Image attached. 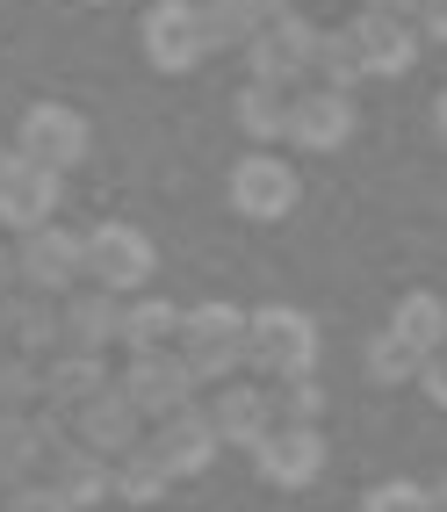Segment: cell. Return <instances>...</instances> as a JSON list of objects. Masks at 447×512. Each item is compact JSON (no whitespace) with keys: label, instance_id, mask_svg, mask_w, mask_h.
I'll return each mask as SVG.
<instances>
[{"label":"cell","instance_id":"cell-1","mask_svg":"<svg viewBox=\"0 0 447 512\" xmlns=\"http://www.w3.org/2000/svg\"><path fill=\"white\" fill-rule=\"evenodd\" d=\"M246 332L253 318H238L231 303H202L181 318V361L195 368V383H224V375L246 361Z\"/></svg>","mask_w":447,"mask_h":512},{"label":"cell","instance_id":"cell-2","mask_svg":"<svg viewBox=\"0 0 447 512\" xmlns=\"http://www.w3.org/2000/svg\"><path fill=\"white\" fill-rule=\"evenodd\" d=\"M210 51H217L210 8H195V0H159V8L145 15V58L159 65V73H195Z\"/></svg>","mask_w":447,"mask_h":512},{"label":"cell","instance_id":"cell-3","mask_svg":"<svg viewBox=\"0 0 447 512\" xmlns=\"http://www.w3.org/2000/svg\"><path fill=\"white\" fill-rule=\"evenodd\" d=\"M246 361L282 375V383H296V375L318 368V325L303 311H282V303H274V311H260L253 332H246Z\"/></svg>","mask_w":447,"mask_h":512},{"label":"cell","instance_id":"cell-4","mask_svg":"<svg viewBox=\"0 0 447 512\" xmlns=\"http://www.w3.org/2000/svg\"><path fill=\"white\" fill-rule=\"evenodd\" d=\"M246 51H253V80L289 94L296 80H311V65H318V29L296 22V15H282V22H267Z\"/></svg>","mask_w":447,"mask_h":512},{"label":"cell","instance_id":"cell-5","mask_svg":"<svg viewBox=\"0 0 447 512\" xmlns=\"http://www.w3.org/2000/svg\"><path fill=\"white\" fill-rule=\"evenodd\" d=\"M87 275L109 289V296L145 289V282H152V238L137 231V224H101V231H87Z\"/></svg>","mask_w":447,"mask_h":512},{"label":"cell","instance_id":"cell-6","mask_svg":"<svg viewBox=\"0 0 447 512\" xmlns=\"http://www.w3.org/2000/svg\"><path fill=\"white\" fill-rule=\"evenodd\" d=\"M51 210H58V174L51 166H37V159H0V224L8 231H44L51 224Z\"/></svg>","mask_w":447,"mask_h":512},{"label":"cell","instance_id":"cell-7","mask_svg":"<svg viewBox=\"0 0 447 512\" xmlns=\"http://www.w3.org/2000/svg\"><path fill=\"white\" fill-rule=\"evenodd\" d=\"M22 159L51 166V174L80 166V159H87V116L65 109V101H37V109L22 116Z\"/></svg>","mask_w":447,"mask_h":512},{"label":"cell","instance_id":"cell-8","mask_svg":"<svg viewBox=\"0 0 447 512\" xmlns=\"http://www.w3.org/2000/svg\"><path fill=\"white\" fill-rule=\"evenodd\" d=\"M354 138V94H339V87H303L289 101V145L303 152H339Z\"/></svg>","mask_w":447,"mask_h":512},{"label":"cell","instance_id":"cell-9","mask_svg":"<svg viewBox=\"0 0 447 512\" xmlns=\"http://www.w3.org/2000/svg\"><path fill=\"white\" fill-rule=\"evenodd\" d=\"M231 210H238V217H260V224L289 217V210H296V174H289L282 159H267V152L238 159V166H231Z\"/></svg>","mask_w":447,"mask_h":512},{"label":"cell","instance_id":"cell-10","mask_svg":"<svg viewBox=\"0 0 447 512\" xmlns=\"http://www.w3.org/2000/svg\"><path fill=\"white\" fill-rule=\"evenodd\" d=\"M347 29H354V44H361L368 80H397V73H411V58H419V29H411L404 15H375V8H361Z\"/></svg>","mask_w":447,"mask_h":512},{"label":"cell","instance_id":"cell-11","mask_svg":"<svg viewBox=\"0 0 447 512\" xmlns=\"http://www.w3.org/2000/svg\"><path fill=\"white\" fill-rule=\"evenodd\" d=\"M123 390H130V404L145 419H174L188 404V390H195V368L181 354H137V368L123 375Z\"/></svg>","mask_w":447,"mask_h":512},{"label":"cell","instance_id":"cell-12","mask_svg":"<svg viewBox=\"0 0 447 512\" xmlns=\"http://www.w3.org/2000/svg\"><path fill=\"white\" fill-rule=\"evenodd\" d=\"M253 462H260L267 484L296 491V484H311V476L325 469V440H318V426H274L260 448H253Z\"/></svg>","mask_w":447,"mask_h":512},{"label":"cell","instance_id":"cell-13","mask_svg":"<svg viewBox=\"0 0 447 512\" xmlns=\"http://www.w3.org/2000/svg\"><path fill=\"white\" fill-rule=\"evenodd\" d=\"M87 275V238H73V231H29L22 238V282L29 289H73Z\"/></svg>","mask_w":447,"mask_h":512},{"label":"cell","instance_id":"cell-14","mask_svg":"<svg viewBox=\"0 0 447 512\" xmlns=\"http://www.w3.org/2000/svg\"><path fill=\"white\" fill-rule=\"evenodd\" d=\"M166 476H195L202 462L217 455V426H210V412H174L159 433H152V448H145Z\"/></svg>","mask_w":447,"mask_h":512},{"label":"cell","instance_id":"cell-15","mask_svg":"<svg viewBox=\"0 0 447 512\" xmlns=\"http://www.w3.org/2000/svg\"><path fill=\"white\" fill-rule=\"evenodd\" d=\"M137 404H130V390L123 383H109L94 404H80V433H87V448L94 455H130V440H137Z\"/></svg>","mask_w":447,"mask_h":512},{"label":"cell","instance_id":"cell-16","mask_svg":"<svg viewBox=\"0 0 447 512\" xmlns=\"http://www.w3.org/2000/svg\"><path fill=\"white\" fill-rule=\"evenodd\" d=\"M109 339H123V303L109 289L65 303V347H73V354H101Z\"/></svg>","mask_w":447,"mask_h":512},{"label":"cell","instance_id":"cell-17","mask_svg":"<svg viewBox=\"0 0 447 512\" xmlns=\"http://www.w3.org/2000/svg\"><path fill=\"white\" fill-rule=\"evenodd\" d=\"M210 426H217V440H231V448H260V440L274 433V404H267L260 390H246V383H231V390L217 397Z\"/></svg>","mask_w":447,"mask_h":512},{"label":"cell","instance_id":"cell-18","mask_svg":"<svg viewBox=\"0 0 447 512\" xmlns=\"http://www.w3.org/2000/svg\"><path fill=\"white\" fill-rule=\"evenodd\" d=\"M390 332L404 339V347H419L426 361L447 347V303L440 296H404L397 303V318H390Z\"/></svg>","mask_w":447,"mask_h":512},{"label":"cell","instance_id":"cell-19","mask_svg":"<svg viewBox=\"0 0 447 512\" xmlns=\"http://www.w3.org/2000/svg\"><path fill=\"white\" fill-rule=\"evenodd\" d=\"M289 0H210V29L217 44H253L267 22H282Z\"/></svg>","mask_w":447,"mask_h":512},{"label":"cell","instance_id":"cell-20","mask_svg":"<svg viewBox=\"0 0 447 512\" xmlns=\"http://www.w3.org/2000/svg\"><path fill=\"white\" fill-rule=\"evenodd\" d=\"M44 390L58 404H94L101 390H109V368H101V354H65L44 368Z\"/></svg>","mask_w":447,"mask_h":512},{"label":"cell","instance_id":"cell-21","mask_svg":"<svg viewBox=\"0 0 447 512\" xmlns=\"http://www.w3.org/2000/svg\"><path fill=\"white\" fill-rule=\"evenodd\" d=\"M0 325H8L29 354H44L51 339H65V311H51L44 296H15V303H0Z\"/></svg>","mask_w":447,"mask_h":512},{"label":"cell","instance_id":"cell-22","mask_svg":"<svg viewBox=\"0 0 447 512\" xmlns=\"http://www.w3.org/2000/svg\"><path fill=\"white\" fill-rule=\"evenodd\" d=\"M318 87H339V94H354L368 80V65H361V44H354V29H332V37H318Z\"/></svg>","mask_w":447,"mask_h":512},{"label":"cell","instance_id":"cell-23","mask_svg":"<svg viewBox=\"0 0 447 512\" xmlns=\"http://www.w3.org/2000/svg\"><path fill=\"white\" fill-rule=\"evenodd\" d=\"M289 101L296 94H282V87H246V94H238V123H246V138H289Z\"/></svg>","mask_w":447,"mask_h":512},{"label":"cell","instance_id":"cell-24","mask_svg":"<svg viewBox=\"0 0 447 512\" xmlns=\"http://www.w3.org/2000/svg\"><path fill=\"white\" fill-rule=\"evenodd\" d=\"M123 339H130V354H166V339H181V311L174 303H130Z\"/></svg>","mask_w":447,"mask_h":512},{"label":"cell","instance_id":"cell-25","mask_svg":"<svg viewBox=\"0 0 447 512\" xmlns=\"http://www.w3.org/2000/svg\"><path fill=\"white\" fill-rule=\"evenodd\" d=\"M368 375H375V383H411V375H426V354L404 347L397 332H383V339L368 347Z\"/></svg>","mask_w":447,"mask_h":512},{"label":"cell","instance_id":"cell-26","mask_svg":"<svg viewBox=\"0 0 447 512\" xmlns=\"http://www.w3.org/2000/svg\"><path fill=\"white\" fill-rule=\"evenodd\" d=\"M318 412H325V390L311 383V375L282 383V397H274V426H318Z\"/></svg>","mask_w":447,"mask_h":512},{"label":"cell","instance_id":"cell-27","mask_svg":"<svg viewBox=\"0 0 447 512\" xmlns=\"http://www.w3.org/2000/svg\"><path fill=\"white\" fill-rule=\"evenodd\" d=\"M166 491V469L152 462V455H130L123 469H116V498H130V505H152Z\"/></svg>","mask_w":447,"mask_h":512},{"label":"cell","instance_id":"cell-28","mask_svg":"<svg viewBox=\"0 0 447 512\" xmlns=\"http://www.w3.org/2000/svg\"><path fill=\"white\" fill-rule=\"evenodd\" d=\"M361 512H433V498H426L419 484H375Z\"/></svg>","mask_w":447,"mask_h":512},{"label":"cell","instance_id":"cell-29","mask_svg":"<svg viewBox=\"0 0 447 512\" xmlns=\"http://www.w3.org/2000/svg\"><path fill=\"white\" fill-rule=\"evenodd\" d=\"M44 390V368L37 361H0V404H22Z\"/></svg>","mask_w":447,"mask_h":512},{"label":"cell","instance_id":"cell-30","mask_svg":"<svg viewBox=\"0 0 447 512\" xmlns=\"http://www.w3.org/2000/svg\"><path fill=\"white\" fill-rule=\"evenodd\" d=\"M8 512H73V505H65L58 491H44V484H29V491H22V498H15Z\"/></svg>","mask_w":447,"mask_h":512},{"label":"cell","instance_id":"cell-31","mask_svg":"<svg viewBox=\"0 0 447 512\" xmlns=\"http://www.w3.org/2000/svg\"><path fill=\"white\" fill-rule=\"evenodd\" d=\"M419 29H426L433 44H447V0H426V8H419Z\"/></svg>","mask_w":447,"mask_h":512},{"label":"cell","instance_id":"cell-32","mask_svg":"<svg viewBox=\"0 0 447 512\" xmlns=\"http://www.w3.org/2000/svg\"><path fill=\"white\" fill-rule=\"evenodd\" d=\"M419 383H426V390H433V397L447 404V347H440V354L426 361V375H419Z\"/></svg>","mask_w":447,"mask_h":512},{"label":"cell","instance_id":"cell-33","mask_svg":"<svg viewBox=\"0 0 447 512\" xmlns=\"http://www.w3.org/2000/svg\"><path fill=\"white\" fill-rule=\"evenodd\" d=\"M368 8H375V15H419L426 0H368Z\"/></svg>","mask_w":447,"mask_h":512},{"label":"cell","instance_id":"cell-34","mask_svg":"<svg viewBox=\"0 0 447 512\" xmlns=\"http://www.w3.org/2000/svg\"><path fill=\"white\" fill-rule=\"evenodd\" d=\"M15 275H22V253H8V246H0V289H8Z\"/></svg>","mask_w":447,"mask_h":512},{"label":"cell","instance_id":"cell-35","mask_svg":"<svg viewBox=\"0 0 447 512\" xmlns=\"http://www.w3.org/2000/svg\"><path fill=\"white\" fill-rule=\"evenodd\" d=\"M433 130H440V145H447V94H440V109H433Z\"/></svg>","mask_w":447,"mask_h":512},{"label":"cell","instance_id":"cell-36","mask_svg":"<svg viewBox=\"0 0 447 512\" xmlns=\"http://www.w3.org/2000/svg\"><path fill=\"white\" fill-rule=\"evenodd\" d=\"M433 512H447V505H440V498H433Z\"/></svg>","mask_w":447,"mask_h":512},{"label":"cell","instance_id":"cell-37","mask_svg":"<svg viewBox=\"0 0 447 512\" xmlns=\"http://www.w3.org/2000/svg\"><path fill=\"white\" fill-rule=\"evenodd\" d=\"M440 505H447V491H440Z\"/></svg>","mask_w":447,"mask_h":512},{"label":"cell","instance_id":"cell-38","mask_svg":"<svg viewBox=\"0 0 447 512\" xmlns=\"http://www.w3.org/2000/svg\"><path fill=\"white\" fill-rule=\"evenodd\" d=\"M0 332H8V325H0Z\"/></svg>","mask_w":447,"mask_h":512}]
</instances>
